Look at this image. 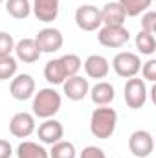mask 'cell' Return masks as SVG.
<instances>
[{
	"label": "cell",
	"mask_w": 156,
	"mask_h": 158,
	"mask_svg": "<svg viewBox=\"0 0 156 158\" xmlns=\"http://www.w3.org/2000/svg\"><path fill=\"white\" fill-rule=\"evenodd\" d=\"M13 147L7 140H0V158H11Z\"/></svg>",
	"instance_id": "30"
},
{
	"label": "cell",
	"mask_w": 156,
	"mask_h": 158,
	"mask_svg": "<svg viewBox=\"0 0 156 158\" xmlns=\"http://www.w3.org/2000/svg\"><path fill=\"white\" fill-rule=\"evenodd\" d=\"M112 68L119 77L130 79L136 77L140 68H142V61L136 53L132 52H119L116 57L112 59Z\"/></svg>",
	"instance_id": "3"
},
{
	"label": "cell",
	"mask_w": 156,
	"mask_h": 158,
	"mask_svg": "<svg viewBox=\"0 0 156 158\" xmlns=\"http://www.w3.org/2000/svg\"><path fill=\"white\" fill-rule=\"evenodd\" d=\"M35 116L30 112H17L9 121V132L15 138H28L35 132Z\"/></svg>",
	"instance_id": "10"
},
{
	"label": "cell",
	"mask_w": 156,
	"mask_h": 158,
	"mask_svg": "<svg viewBox=\"0 0 156 158\" xmlns=\"http://www.w3.org/2000/svg\"><path fill=\"white\" fill-rule=\"evenodd\" d=\"M88 94H90L92 101H94L97 107H107L109 103L114 101V96H116L114 86H112L110 83H107V81H99V83H96V85L88 90Z\"/></svg>",
	"instance_id": "17"
},
{
	"label": "cell",
	"mask_w": 156,
	"mask_h": 158,
	"mask_svg": "<svg viewBox=\"0 0 156 158\" xmlns=\"http://www.w3.org/2000/svg\"><path fill=\"white\" fill-rule=\"evenodd\" d=\"M35 131H37V134H39V140L42 143H46V145H53V143H57L59 140H63V136H64V127H63V123L57 121V119H53V118L44 119L39 125V129H35Z\"/></svg>",
	"instance_id": "11"
},
{
	"label": "cell",
	"mask_w": 156,
	"mask_h": 158,
	"mask_svg": "<svg viewBox=\"0 0 156 158\" xmlns=\"http://www.w3.org/2000/svg\"><path fill=\"white\" fill-rule=\"evenodd\" d=\"M136 48H138V52L140 53H143V55H153L156 52V39L154 35H151V33H145V31H140L138 35H136Z\"/></svg>",
	"instance_id": "23"
},
{
	"label": "cell",
	"mask_w": 156,
	"mask_h": 158,
	"mask_svg": "<svg viewBox=\"0 0 156 158\" xmlns=\"http://www.w3.org/2000/svg\"><path fill=\"white\" fill-rule=\"evenodd\" d=\"M31 11L40 22H51L59 15V0H33Z\"/></svg>",
	"instance_id": "15"
},
{
	"label": "cell",
	"mask_w": 156,
	"mask_h": 158,
	"mask_svg": "<svg viewBox=\"0 0 156 158\" xmlns=\"http://www.w3.org/2000/svg\"><path fill=\"white\" fill-rule=\"evenodd\" d=\"M130 39L125 26H101L97 30V40L105 48H123Z\"/></svg>",
	"instance_id": "4"
},
{
	"label": "cell",
	"mask_w": 156,
	"mask_h": 158,
	"mask_svg": "<svg viewBox=\"0 0 156 158\" xmlns=\"http://www.w3.org/2000/svg\"><path fill=\"white\" fill-rule=\"evenodd\" d=\"M123 92H125V103L129 109H134V110L142 109L147 101V86H145V81L140 77L127 79Z\"/></svg>",
	"instance_id": "5"
},
{
	"label": "cell",
	"mask_w": 156,
	"mask_h": 158,
	"mask_svg": "<svg viewBox=\"0 0 156 158\" xmlns=\"http://www.w3.org/2000/svg\"><path fill=\"white\" fill-rule=\"evenodd\" d=\"M17 59L7 55V57H0V79H13L17 76Z\"/></svg>",
	"instance_id": "25"
},
{
	"label": "cell",
	"mask_w": 156,
	"mask_h": 158,
	"mask_svg": "<svg viewBox=\"0 0 156 158\" xmlns=\"http://www.w3.org/2000/svg\"><path fill=\"white\" fill-rule=\"evenodd\" d=\"M13 52L17 53V59L22 61V63H26V64L37 63L39 57H40V50H39V46H37V42H35V39L18 40L15 44V50Z\"/></svg>",
	"instance_id": "14"
},
{
	"label": "cell",
	"mask_w": 156,
	"mask_h": 158,
	"mask_svg": "<svg viewBox=\"0 0 156 158\" xmlns=\"http://www.w3.org/2000/svg\"><path fill=\"white\" fill-rule=\"evenodd\" d=\"M76 24L83 31H97L101 24V11L96 6L84 4L76 9Z\"/></svg>",
	"instance_id": "6"
},
{
	"label": "cell",
	"mask_w": 156,
	"mask_h": 158,
	"mask_svg": "<svg viewBox=\"0 0 156 158\" xmlns=\"http://www.w3.org/2000/svg\"><path fill=\"white\" fill-rule=\"evenodd\" d=\"M63 90H64V96L72 101H81L86 98L88 90H90V85H88V79L81 77V76H72L63 83Z\"/></svg>",
	"instance_id": "12"
},
{
	"label": "cell",
	"mask_w": 156,
	"mask_h": 158,
	"mask_svg": "<svg viewBox=\"0 0 156 158\" xmlns=\"http://www.w3.org/2000/svg\"><path fill=\"white\" fill-rule=\"evenodd\" d=\"M63 66H64V72H66V77H72V76H77V72L81 70L83 63H81V57L76 53H66L63 57H59Z\"/></svg>",
	"instance_id": "24"
},
{
	"label": "cell",
	"mask_w": 156,
	"mask_h": 158,
	"mask_svg": "<svg viewBox=\"0 0 156 158\" xmlns=\"http://www.w3.org/2000/svg\"><path fill=\"white\" fill-rule=\"evenodd\" d=\"M142 76H143V79H147V81H156V61L154 59H149L142 68Z\"/></svg>",
	"instance_id": "28"
},
{
	"label": "cell",
	"mask_w": 156,
	"mask_h": 158,
	"mask_svg": "<svg viewBox=\"0 0 156 158\" xmlns=\"http://www.w3.org/2000/svg\"><path fill=\"white\" fill-rule=\"evenodd\" d=\"M142 31L154 35L156 31V11H145L142 17Z\"/></svg>",
	"instance_id": "27"
},
{
	"label": "cell",
	"mask_w": 156,
	"mask_h": 158,
	"mask_svg": "<svg viewBox=\"0 0 156 158\" xmlns=\"http://www.w3.org/2000/svg\"><path fill=\"white\" fill-rule=\"evenodd\" d=\"M129 149L136 158H147L154 151V140L149 131H134L129 138Z\"/></svg>",
	"instance_id": "7"
},
{
	"label": "cell",
	"mask_w": 156,
	"mask_h": 158,
	"mask_svg": "<svg viewBox=\"0 0 156 158\" xmlns=\"http://www.w3.org/2000/svg\"><path fill=\"white\" fill-rule=\"evenodd\" d=\"M117 2L123 7L127 17H138V15L145 13L153 4V0H117Z\"/></svg>",
	"instance_id": "21"
},
{
	"label": "cell",
	"mask_w": 156,
	"mask_h": 158,
	"mask_svg": "<svg viewBox=\"0 0 156 158\" xmlns=\"http://www.w3.org/2000/svg\"><path fill=\"white\" fill-rule=\"evenodd\" d=\"M61 94L55 88H40L37 94H33V116L42 119L53 118L61 109Z\"/></svg>",
	"instance_id": "2"
},
{
	"label": "cell",
	"mask_w": 156,
	"mask_h": 158,
	"mask_svg": "<svg viewBox=\"0 0 156 158\" xmlns=\"http://www.w3.org/2000/svg\"><path fill=\"white\" fill-rule=\"evenodd\" d=\"M117 125V112L114 109L107 107H97L92 116H90V132L99 138V140H109Z\"/></svg>",
	"instance_id": "1"
},
{
	"label": "cell",
	"mask_w": 156,
	"mask_h": 158,
	"mask_svg": "<svg viewBox=\"0 0 156 158\" xmlns=\"http://www.w3.org/2000/svg\"><path fill=\"white\" fill-rule=\"evenodd\" d=\"M17 156L18 158H50L48 156V151L42 145H39L37 142H30V140L18 143Z\"/></svg>",
	"instance_id": "20"
},
{
	"label": "cell",
	"mask_w": 156,
	"mask_h": 158,
	"mask_svg": "<svg viewBox=\"0 0 156 158\" xmlns=\"http://www.w3.org/2000/svg\"><path fill=\"white\" fill-rule=\"evenodd\" d=\"M9 92L17 101H26L35 94V79L30 74H18L11 79Z\"/></svg>",
	"instance_id": "9"
},
{
	"label": "cell",
	"mask_w": 156,
	"mask_h": 158,
	"mask_svg": "<svg viewBox=\"0 0 156 158\" xmlns=\"http://www.w3.org/2000/svg\"><path fill=\"white\" fill-rule=\"evenodd\" d=\"M13 50H15L13 35H9L7 31H0V57H7V55H11Z\"/></svg>",
	"instance_id": "26"
},
{
	"label": "cell",
	"mask_w": 156,
	"mask_h": 158,
	"mask_svg": "<svg viewBox=\"0 0 156 158\" xmlns=\"http://www.w3.org/2000/svg\"><path fill=\"white\" fill-rule=\"evenodd\" d=\"M81 158H107V156H105L103 149H99L96 145H88L81 151Z\"/></svg>",
	"instance_id": "29"
},
{
	"label": "cell",
	"mask_w": 156,
	"mask_h": 158,
	"mask_svg": "<svg viewBox=\"0 0 156 158\" xmlns=\"http://www.w3.org/2000/svg\"><path fill=\"white\" fill-rule=\"evenodd\" d=\"M6 11L9 17L17 20H24L31 13V4L30 0H6Z\"/></svg>",
	"instance_id": "19"
},
{
	"label": "cell",
	"mask_w": 156,
	"mask_h": 158,
	"mask_svg": "<svg viewBox=\"0 0 156 158\" xmlns=\"http://www.w3.org/2000/svg\"><path fill=\"white\" fill-rule=\"evenodd\" d=\"M101 11V24L103 26H123L125 24V11L119 6V2H109L103 6Z\"/></svg>",
	"instance_id": "16"
},
{
	"label": "cell",
	"mask_w": 156,
	"mask_h": 158,
	"mask_svg": "<svg viewBox=\"0 0 156 158\" xmlns=\"http://www.w3.org/2000/svg\"><path fill=\"white\" fill-rule=\"evenodd\" d=\"M50 158H76V145L72 142L59 140L51 145V151H48Z\"/></svg>",
	"instance_id": "22"
},
{
	"label": "cell",
	"mask_w": 156,
	"mask_h": 158,
	"mask_svg": "<svg viewBox=\"0 0 156 158\" xmlns=\"http://www.w3.org/2000/svg\"><path fill=\"white\" fill-rule=\"evenodd\" d=\"M44 77H46V81L50 85H63L68 79L61 59H51V61L46 63V66H44Z\"/></svg>",
	"instance_id": "18"
},
{
	"label": "cell",
	"mask_w": 156,
	"mask_h": 158,
	"mask_svg": "<svg viewBox=\"0 0 156 158\" xmlns=\"http://www.w3.org/2000/svg\"><path fill=\"white\" fill-rule=\"evenodd\" d=\"M35 42L39 46L40 53H53V52H59L63 48L64 39H63V33L57 28H44L37 33Z\"/></svg>",
	"instance_id": "8"
},
{
	"label": "cell",
	"mask_w": 156,
	"mask_h": 158,
	"mask_svg": "<svg viewBox=\"0 0 156 158\" xmlns=\"http://www.w3.org/2000/svg\"><path fill=\"white\" fill-rule=\"evenodd\" d=\"M2 2H6V0H0V4H2Z\"/></svg>",
	"instance_id": "31"
},
{
	"label": "cell",
	"mask_w": 156,
	"mask_h": 158,
	"mask_svg": "<svg viewBox=\"0 0 156 158\" xmlns=\"http://www.w3.org/2000/svg\"><path fill=\"white\" fill-rule=\"evenodd\" d=\"M83 66H84L86 76L92 79H105L109 76V72H110V64H109L107 57L97 55V53L86 57V61H84Z\"/></svg>",
	"instance_id": "13"
}]
</instances>
